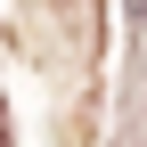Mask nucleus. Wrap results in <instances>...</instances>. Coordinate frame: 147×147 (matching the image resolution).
<instances>
[{"label":"nucleus","instance_id":"obj_1","mask_svg":"<svg viewBox=\"0 0 147 147\" xmlns=\"http://www.w3.org/2000/svg\"><path fill=\"white\" fill-rule=\"evenodd\" d=\"M131 8H139V25H147V0H131Z\"/></svg>","mask_w":147,"mask_h":147}]
</instances>
